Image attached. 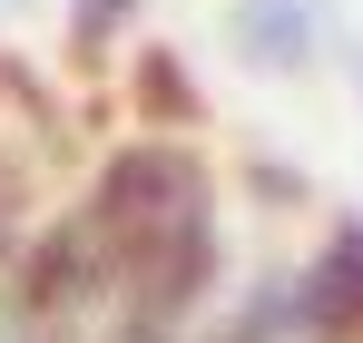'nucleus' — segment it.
<instances>
[{
	"instance_id": "2",
	"label": "nucleus",
	"mask_w": 363,
	"mask_h": 343,
	"mask_svg": "<svg viewBox=\"0 0 363 343\" xmlns=\"http://www.w3.org/2000/svg\"><path fill=\"white\" fill-rule=\"evenodd\" d=\"M295 334H314V343H363V226H334L324 255L304 265Z\"/></svg>"
},
{
	"instance_id": "3",
	"label": "nucleus",
	"mask_w": 363,
	"mask_h": 343,
	"mask_svg": "<svg viewBox=\"0 0 363 343\" xmlns=\"http://www.w3.org/2000/svg\"><path fill=\"white\" fill-rule=\"evenodd\" d=\"M324 40V0H236V50L255 69H304Z\"/></svg>"
},
{
	"instance_id": "1",
	"label": "nucleus",
	"mask_w": 363,
	"mask_h": 343,
	"mask_svg": "<svg viewBox=\"0 0 363 343\" xmlns=\"http://www.w3.org/2000/svg\"><path fill=\"white\" fill-rule=\"evenodd\" d=\"M89 226H99V245H108V265H118V285L138 294L147 324H177L206 304V285H216V186L186 147L147 137V147L108 157L99 196H89Z\"/></svg>"
}]
</instances>
